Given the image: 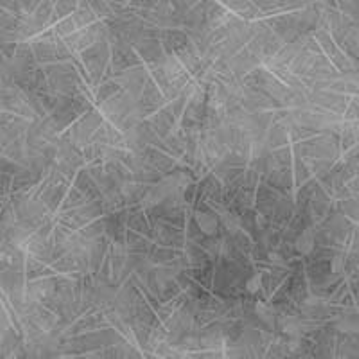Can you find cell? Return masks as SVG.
Listing matches in <instances>:
<instances>
[{
	"mask_svg": "<svg viewBox=\"0 0 359 359\" xmlns=\"http://www.w3.org/2000/svg\"><path fill=\"white\" fill-rule=\"evenodd\" d=\"M194 221H196L198 228H200L202 234H205V236H214V234L218 232V219H216V216L210 214V212H196Z\"/></svg>",
	"mask_w": 359,
	"mask_h": 359,
	"instance_id": "6da1fadb",
	"label": "cell"
},
{
	"mask_svg": "<svg viewBox=\"0 0 359 359\" xmlns=\"http://www.w3.org/2000/svg\"><path fill=\"white\" fill-rule=\"evenodd\" d=\"M314 244H316L314 237H312V234L307 230V232H302L296 237V241H294V250L302 255H309V254H312V250H314Z\"/></svg>",
	"mask_w": 359,
	"mask_h": 359,
	"instance_id": "7a4b0ae2",
	"label": "cell"
},
{
	"mask_svg": "<svg viewBox=\"0 0 359 359\" xmlns=\"http://www.w3.org/2000/svg\"><path fill=\"white\" fill-rule=\"evenodd\" d=\"M343 268V260L342 257H334L332 262H330V270H332V273H340Z\"/></svg>",
	"mask_w": 359,
	"mask_h": 359,
	"instance_id": "5b68a950",
	"label": "cell"
},
{
	"mask_svg": "<svg viewBox=\"0 0 359 359\" xmlns=\"http://www.w3.org/2000/svg\"><path fill=\"white\" fill-rule=\"evenodd\" d=\"M268 258H270V262H273V264H284V258H282L278 254H270Z\"/></svg>",
	"mask_w": 359,
	"mask_h": 359,
	"instance_id": "8992f818",
	"label": "cell"
},
{
	"mask_svg": "<svg viewBox=\"0 0 359 359\" xmlns=\"http://www.w3.org/2000/svg\"><path fill=\"white\" fill-rule=\"evenodd\" d=\"M221 218H223V224H224V228H226V232H230V234H237V232H241V221H239V218L237 216H234V214H228V212H223L221 214Z\"/></svg>",
	"mask_w": 359,
	"mask_h": 359,
	"instance_id": "3957f363",
	"label": "cell"
},
{
	"mask_svg": "<svg viewBox=\"0 0 359 359\" xmlns=\"http://www.w3.org/2000/svg\"><path fill=\"white\" fill-rule=\"evenodd\" d=\"M260 289H262V275H260V273H255V275L250 276L248 282H246V291L255 294V293H258Z\"/></svg>",
	"mask_w": 359,
	"mask_h": 359,
	"instance_id": "277c9868",
	"label": "cell"
}]
</instances>
